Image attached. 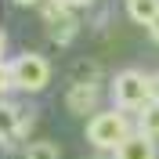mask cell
<instances>
[{
  "mask_svg": "<svg viewBox=\"0 0 159 159\" xmlns=\"http://www.w3.org/2000/svg\"><path fill=\"white\" fill-rule=\"evenodd\" d=\"M130 134H134V127H130V119H127L123 109H105V112H98V116L87 119V141L94 148L116 152Z\"/></svg>",
  "mask_w": 159,
  "mask_h": 159,
  "instance_id": "6da1fadb",
  "label": "cell"
},
{
  "mask_svg": "<svg viewBox=\"0 0 159 159\" xmlns=\"http://www.w3.org/2000/svg\"><path fill=\"white\" fill-rule=\"evenodd\" d=\"M112 101L123 112H141L152 101V83L141 69H123L112 80Z\"/></svg>",
  "mask_w": 159,
  "mask_h": 159,
  "instance_id": "7a4b0ae2",
  "label": "cell"
},
{
  "mask_svg": "<svg viewBox=\"0 0 159 159\" xmlns=\"http://www.w3.org/2000/svg\"><path fill=\"white\" fill-rule=\"evenodd\" d=\"M11 65H15V83L25 94H36V90H43L51 83V61L43 54H36V51H25L18 58H11Z\"/></svg>",
  "mask_w": 159,
  "mask_h": 159,
  "instance_id": "3957f363",
  "label": "cell"
},
{
  "mask_svg": "<svg viewBox=\"0 0 159 159\" xmlns=\"http://www.w3.org/2000/svg\"><path fill=\"white\" fill-rule=\"evenodd\" d=\"M43 22H47L54 43H72V36L80 33L76 7H72L69 0H51V4H43Z\"/></svg>",
  "mask_w": 159,
  "mask_h": 159,
  "instance_id": "277c9868",
  "label": "cell"
},
{
  "mask_svg": "<svg viewBox=\"0 0 159 159\" xmlns=\"http://www.w3.org/2000/svg\"><path fill=\"white\" fill-rule=\"evenodd\" d=\"M98 98L101 90L98 83H80V80H72V87L65 90V109L72 112V116H98Z\"/></svg>",
  "mask_w": 159,
  "mask_h": 159,
  "instance_id": "5b68a950",
  "label": "cell"
},
{
  "mask_svg": "<svg viewBox=\"0 0 159 159\" xmlns=\"http://www.w3.org/2000/svg\"><path fill=\"white\" fill-rule=\"evenodd\" d=\"M116 159H156V141H152L148 134L134 130V134L116 148Z\"/></svg>",
  "mask_w": 159,
  "mask_h": 159,
  "instance_id": "8992f818",
  "label": "cell"
},
{
  "mask_svg": "<svg viewBox=\"0 0 159 159\" xmlns=\"http://www.w3.org/2000/svg\"><path fill=\"white\" fill-rule=\"evenodd\" d=\"M127 15H130V22H138V25L148 29L159 18V0H127Z\"/></svg>",
  "mask_w": 159,
  "mask_h": 159,
  "instance_id": "52a82bcc",
  "label": "cell"
},
{
  "mask_svg": "<svg viewBox=\"0 0 159 159\" xmlns=\"http://www.w3.org/2000/svg\"><path fill=\"white\" fill-rule=\"evenodd\" d=\"M138 130L148 134L152 141H159V101H148V105L138 112Z\"/></svg>",
  "mask_w": 159,
  "mask_h": 159,
  "instance_id": "ba28073f",
  "label": "cell"
},
{
  "mask_svg": "<svg viewBox=\"0 0 159 159\" xmlns=\"http://www.w3.org/2000/svg\"><path fill=\"white\" fill-rule=\"evenodd\" d=\"M25 159H61V148L54 141H29L25 145Z\"/></svg>",
  "mask_w": 159,
  "mask_h": 159,
  "instance_id": "9c48e42d",
  "label": "cell"
},
{
  "mask_svg": "<svg viewBox=\"0 0 159 159\" xmlns=\"http://www.w3.org/2000/svg\"><path fill=\"white\" fill-rule=\"evenodd\" d=\"M0 80H4V98H11V90H18V83H15V65H11V58L4 61V69H0Z\"/></svg>",
  "mask_w": 159,
  "mask_h": 159,
  "instance_id": "30bf717a",
  "label": "cell"
},
{
  "mask_svg": "<svg viewBox=\"0 0 159 159\" xmlns=\"http://www.w3.org/2000/svg\"><path fill=\"white\" fill-rule=\"evenodd\" d=\"M148 83H152V101H159V72H148Z\"/></svg>",
  "mask_w": 159,
  "mask_h": 159,
  "instance_id": "8fae6325",
  "label": "cell"
},
{
  "mask_svg": "<svg viewBox=\"0 0 159 159\" xmlns=\"http://www.w3.org/2000/svg\"><path fill=\"white\" fill-rule=\"evenodd\" d=\"M87 159H116V152H109V148H94Z\"/></svg>",
  "mask_w": 159,
  "mask_h": 159,
  "instance_id": "7c38bea8",
  "label": "cell"
},
{
  "mask_svg": "<svg viewBox=\"0 0 159 159\" xmlns=\"http://www.w3.org/2000/svg\"><path fill=\"white\" fill-rule=\"evenodd\" d=\"M148 36H152V43H159V18L148 25Z\"/></svg>",
  "mask_w": 159,
  "mask_h": 159,
  "instance_id": "4fadbf2b",
  "label": "cell"
},
{
  "mask_svg": "<svg viewBox=\"0 0 159 159\" xmlns=\"http://www.w3.org/2000/svg\"><path fill=\"white\" fill-rule=\"evenodd\" d=\"M72 7H90V4H98V0H69Z\"/></svg>",
  "mask_w": 159,
  "mask_h": 159,
  "instance_id": "5bb4252c",
  "label": "cell"
},
{
  "mask_svg": "<svg viewBox=\"0 0 159 159\" xmlns=\"http://www.w3.org/2000/svg\"><path fill=\"white\" fill-rule=\"evenodd\" d=\"M15 4H22V7H25V4H43V0H15Z\"/></svg>",
  "mask_w": 159,
  "mask_h": 159,
  "instance_id": "9a60e30c",
  "label": "cell"
}]
</instances>
